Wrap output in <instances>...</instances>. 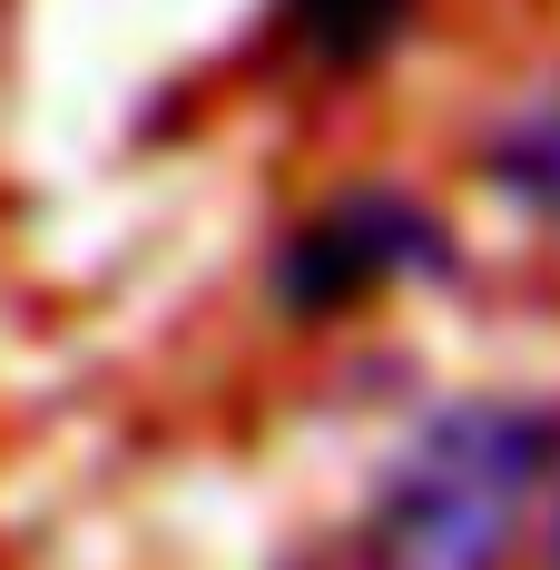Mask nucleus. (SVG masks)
<instances>
[{
	"label": "nucleus",
	"mask_w": 560,
	"mask_h": 570,
	"mask_svg": "<svg viewBox=\"0 0 560 570\" xmlns=\"http://www.w3.org/2000/svg\"><path fill=\"white\" fill-rule=\"evenodd\" d=\"M285 30H295V50L315 59V69H374V59L413 30V0H285Z\"/></svg>",
	"instance_id": "obj_3"
},
{
	"label": "nucleus",
	"mask_w": 560,
	"mask_h": 570,
	"mask_svg": "<svg viewBox=\"0 0 560 570\" xmlns=\"http://www.w3.org/2000/svg\"><path fill=\"white\" fill-rule=\"evenodd\" d=\"M403 276H452L443 217L423 197H403V187H344V197H325L276 246V266H266V285H276V305L295 325H335V315H354L364 295H384Z\"/></svg>",
	"instance_id": "obj_2"
},
{
	"label": "nucleus",
	"mask_w": 560,
	"mask_h": 570,
	"mask_svg": "<svg viewBox=\"0 0 560 570\" xmlns=\"http://www.w3.org/2000/svg\"><path fill=\"white\" fill-rule=\"evenodd\" d=\"M482 168H492V187H502L511 207H531L541 227H560V79H551L521 118H502V128H492Z\"/></svg>",
	"instance_id": "obj_4"
},
{
	"label": "nucleus",
	"mask_w": 560,
	"mask_h": 570,
	"mask_svg": "<svg viewBox=\"0 0 560 570\" xmlns=\"http://www.w3.org/2000/svg\"><path fill=\"white\" fill-rule=\"evenodd\" d=\"M551 570H560V512H551Z\"/></svg>",
	"instance_id": "obj_5"
},
{
	"label": "nucleus",
	"mask_w": 560,
	"mask_h": 570,
	"mask_svg": "<svg viewBox=\"0 0 560 570\" xmlns=\"http://www.w3.org/2000/svg\"><path fill=\"white\" fill-rule=\"evenodd\" d=\"M551 453H560L551 403H511V394L433 403L374 482L364 561L374 570H502L511 521L541 492Z\"/></svg>",
	"instance_id": "obj_1"
}]
</instances>
